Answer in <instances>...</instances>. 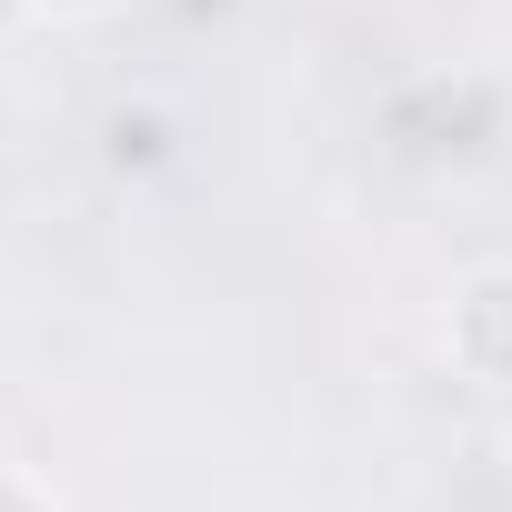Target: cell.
<instances>
[{"mask_svg": "<svg viewBox=\"0 0 512 512\" xmlns=\"http://www.w3.org/2000/svg\"><path fill=\"white\" fill-rule=\"evenodd\" d=\"M442 352H452L462 382L512 392V262H482V272L452 282V302H442Z\"/></svg>", "mask_w": 512, "mask_h": 512, "instance_id": "cell-1", "label": "cell"}, {"mask_svg": "<svg viewBox=\"0 0 512 512\" xmlns=\"http://www.w3.org/2000/svg\"><path fill=\"white\" fill-rule=\"evenodd\" d=\"M0 512H61V492L41 472H21V462H0Z\"/></svg>", "mask_w": 512, "mask_h": 512, "instance_id": "cell-2", "label": "cell"}, {"mask_svg": "<svg viewBox=\"0 0 512 512\" xmlns=\"http://www.w3.org/2000/svg\"><path fill=\"white\" fill-rule=\"evenodd\" d=\"M21 21H81V11H101V0H11Z\"/></svg>", "mask_w": 512, "mask_h": 512, "instance_id": "cell-3", "label": "cell"}]
</instances>
